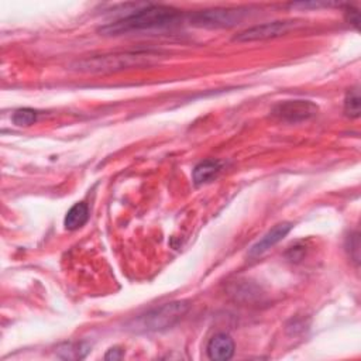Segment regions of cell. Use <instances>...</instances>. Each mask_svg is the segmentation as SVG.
Wrapping results in <instances>:
<instances>
[{
  "mask_svg": "<svg viewBox=\"0 0 361 361\" xmlns=\"http://www.w3.org/2000/svg\"><path fill=\"white\" fill-rule=\"evenodd\" d=\"M234 348H235V345H234L233 338L226 333H219L209 340L206 353L210 360L226 361L233 357Z\"/></svg>",
  "mask_w": 361,
  "mask_h": 361,
  "instance_id": "8",
  "label": "cell"
},
{
  "mask_svg": "<svg viewBox=\"0 0 361 361\" xmlns=\"http://www.w3.org/2000/svg\"><path fill=\"white\" fill-rule=\"evenodd\" d=\"M360 92H358V87H354V89H350L345 94V99H344V113L345 116L351 117V118H357L360 117Z\"/></svg>",
  "mask_w": 361,
  "mask_h": 361,
  "instance_id": "12",
  "label": "cell"
},
{
  "mask_svg": "<svg viewBox=\"0 0 361 361\" xmlns=\"http://www.w3.org/2000/svg\"><path fill=\"white\" fill-rule=\"evenodd\" d=\"M221 165L223 164L219 159H204L199 162L193 168V173H192L195 185H203L210 179H213L220 172Z\"/></svg>",
  "mask_w": 361,
  "mask_h": 361,
  "instance_id": "9",
  "label": "cell"
},
{
  "mask_svg": "<svg viewBox=\"0 0 361 361\" xmlns=\"http://www.w3.org/2000/svg\"><path fill=\"white\" fill-rule=\"evenodd\" d=\"M123 355H124L123 348H120V347H111V348H109V351L106 353L104 360H121Z\"/></svg>",
  "mask_w": 361,
  "mask_h": 361,
  "instance_id": "15",
  "label": "cell"
},
{
  "mask_svg": "<svg viewBox=\"0 0 361 361\" xmlns=\"http://www.w3.org/2000/svg\"><path fill=\"white\" fill-rule=\"evenodd\" d=\"M293 227L292 223L289 221H282L275 224L268 233H265L248 251L250 257H259L261 254H264L265 251H268L271 247H274L275 244H278Z\"/></svg>",
  "mask_w": 361,
  "mask_h": 361,
  "instance_id": "7",
  "label": "cell"
},
{
  "mask_svg": "<svg viewBox=\"0 0 361 361\" xmlns=\"http://www.w3.org/2000/svg\"><path fill=\"white\" fill-rule=\"evenodd\" d=\"M344 16H345V20L348 21V24L354 25L355 28L360 27V13L353 8V7H348L345 11H344Z\"/></svg>",
  "mask_w": 361,
  "mask_h": 361,
  "instance_id": "14",
  "label": "cell"
},
{
  "mask_svg": "<svg viewBox=\"0 0 361 361\" xmlns=\"http://www.w3.org/2000/svg\"><path fill=\"white\" fill-rule=\"evenodd\" d=\"M90 350L87 343H66L58 347V355L63 360H80Z\"/></svg>",
  "mask_w": 361,
  "mask_h": 361,
  "instance_id": "11",
  "label": "cell"
},
{
  "mask_svg": "<svg viewBox=\"0 0 361 361\" xmlns=\"http://www.w3.org/2000/svg\"><path fill=\"white\" fill-rule=\"evenodd\" d=\"M158 56L159 55L157 52H149V51L114 52V54L87 56L80 61H76L72 66L79 72H90V73L118 72L123 69L151 65L158 61Z\"/></svg>",
  "mask_w": 361,
  "mask_h": 361,
  "instance_id": "2",
  "label": "cell"
},
{
  "mask_svg": "<svg viewBox=\"0 0 361 361\" xmlns=\"http://www.w3.org/2000/svg\"><path fill=\"white\" fill-rule=\"evenodd\" d=\"M296 21H272V23H265L259 25H254L251 28H247L237 34L234 37L235 41H262V39H269V38H276L281 35H286L290 30L296 27Z\"/></svg>",
  "mask_w": 361,
  "mask_h": 361,
  "instance_id": "6",
  "label": "cell"
},
{
  "mask_svg": "<svg viewBox=\"0 0 361 361\" xmlns=\"http://www.w3.org/2000/svg\"><path fill=\"white\" fill-rule=\"evenodd\" d=\"M89 219V209L87 204L83 202L75 203L66 213L63 219V226L66 230H78Z\"/></svg>",
  "mask_w": 361,
  "mask_h": 361,
  "instance_id": "10",
  "label": "cell"
},
{
  "mask_svg": "<svg viewBox=\"0 0 361 361\" xmlns=\"http://www.w3.org/2000/svg\"><path fill=\"white\" fill-rule=\"evenodd\" d=\"M317 110L319 107L313 102L296 99V100H285L278 103L272 109V114L282 121L299 123V121H305L314 117L317 114Z\"/></svg>",
  "mask_w": 361,
  "mask_h": 361,
  "instance_id": "5",
  "label": "cell"
},
{
  "mask_svg": "<svg viewBox=\"0 0 361 361\" xmlns=\"http://www.w3.org/2000/svg\"><path fill=\"white\" fill-rule=\"evenodd\" d=\"M188 310H189V302L186 300H175L171 303H165L131 320L130 329L133 331H141V333L162 331L176 324L186 314Z\"/></svg>",
  "mask_w": 361,
  "mask_h": 361,
  "instance_id": "3",
  "label": "cell"
},
{
  "mask_svg": "<svg viewBox=\"0 0 361 361\" xmlns=\"http://www.w3.org/2000/svg\"><path fill=\"white\" fill-rule=\"evenodd\" d=\"M245 8H210L190 16V23L199 27L220 28L233 27L245 17Z\"/></svg>",
  "mask_w": 361,
  "mask_h": 361,
  "instance_id": "4",
  "label": "cell"
},
{
  "mask_svg": "<svg viewBox=\"0 0 361 361\" xmlns=\"http://www.w3.org/2000/svg\"><path fill=\"white\" fill-rule=\"evenodd\" d=\"M179 10L162 6V4H147L134 13L124 16L104 27L100 31L106 35H120L127 32L148 31V30H162L176 25L180 21Z\"/></svg>",
  "mask_w": 361,
  "mask_h": 361,
  "instance_id": "1",
  "label": "cell"
},
{
  "mask_svg": "<svg viewBox=\"0 0 361 361\" xmlns=\"http://www.w3.org/2000/svg\"><path fill=\"white\" fill-rule=\"evenodd\" d=\"M11 120L18 127H23V126L27 127V126H31L37 121V111L32 110V109H28V107L18 109V110L14 111Z\"/></svg>",
  "mask_w": 361,
  "mask_h": 361,
  "instance_id": "13",
  "label": "cell"
}]
</instances>
